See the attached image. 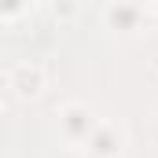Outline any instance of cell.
Returning a JSON list of instances; mask_svg holds the SVG:
<instances>
[{"mask_svg":"<svg viewBox=\"0 0 158 158\" xmlns=\"http://www.w3.org/2000/svg\"><path fill=\"white\" fill-rule=\"evenodd\" d=\"M96 129H99V118H96V110H92L88 103L70 99V103L59 107V132H63L70 143H88Z\"/></svg>","mask_w":158,"mask_h":158,"instance_id":"obj_1","label":"cell"},{"mask_svg":"<svg viewBox=\"0 0 158 158\" xmlns=\"http://www.w3.org/2000/svg\"><path fill=\"white\" fill-rule=\"evenodd\" d=\"M4 81H7V88H11L15 96L30 99V96H37L40 88L48 85V66H44L40 59H15V63H7Z\"/></svg>","mask_w":158,"mask_h":158,"instance_id":"obj_2","label":"cell"},{"mask_svg":"<svg viewBox=\"0 0 158 158\" xmlns=\"http://www.w3.org/2000/svg\"><path fill=\"white\" fill-rule=\"evenodd\" d=\"M121 147H125V132H121V125H114V121H99V129L85 143V151L92 158H118Z\"/></svg>","mask_w":158,"mask_h":158,"instance_id":"obj_3","label":"cell"},{"mask_svg":"<svg viewBox=\"0 0 158 158\" xmlns=\"http://www.w3.org/2000/svg\"><path fill=\"white\" fill-rule=\"evenodd\" d=\"M147 4H107L103 7V19L114 26V30H140V22L147 19Z\"/></svg>","mask_w":158,"mask_h":158,"instance_id":"obj_4","label":"cell"},{"mask_svg":"<svg viewBox=\"0 0 158 158\" xmlns=\"http://www.w3.org/2000/svg\"><path fill=\"white\" fill-rule=\"evenodd\" d=\"M33 11H37V7H33L30 0H22V4H4V7H0V19L11 22V19H19V15H33Z\"/></svg>","mask_w":158,"mask_h":158,"instance_id":"obj_5","label":"cell"},{"mask_svg":"<svg viewBox=\"0 0 158 158\" xmlns=\"http://www.w3.org/2000/svg\"><path fill=\"white\" fill-rule=\"evenodd\" d=\"M48 11H52L55 19H70V15H77V4H59V0H52Z\"/></svg>","mask_w":158,"mask_h":158,"instance_id":"obj_6","label":"cell"}]
</instances>
